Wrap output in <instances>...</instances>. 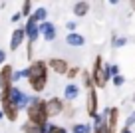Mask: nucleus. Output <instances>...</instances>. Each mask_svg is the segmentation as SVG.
Here are the masks:
<instances>
[{
    "label": "nucleus",
    "mask_w": 135,
    "mask_h": 133,
    "mask_svg": "<svg viewBox=\"0 0 135 133\" xmlns=\"http://www.w3.org/2000/svg\"><path fill=\"white\" fill-rule=\"evenodd\" d=\"M26 79H28V86L32 87L34 93H42L48 86V75H50V68L44 60H32L30 66L26 68Z\"/></svg>",
    "instance_id": "1"
},
{
    "label": "nucleus",
    "mask_w": 135,
    "mask_h": 133,
    "mask_svg": "<svg viewBox=\"0 0 135 133\" xmlns=\"http://www.w3.org/2000/svg\"><path fill=\"white\" fill-rule=\"evenodd\" d=\"M26 115H28L30 121H34V123H48L50 121V117H48V109H46V99L44 97H40L38 93L36 96H30V103L26 105Z\"/></svg>",
    "instance_id": "2"
},
{
    "label": "nucleus",
    "mask_w": 135,
    "mask_h": 133,
    "mask_svg": "<svg viewBox=\"0 0 135 133\" xmlns=\"http://www.w3.org/2000/svg\"><path fill=\"white\" fill-rule=\"evenodd\" d=\"M91 79H93V86L95 87H105L107 82H109V74H107V64L103 62L101 56H95L93 60V66H91Z\"/></svg>",
    "instance_id": "3"
},
{
    "label": "nucleus",
    "mask_w": 135,
    "mask_h": 133,
    "mask_svg": "<svg viewBox=\"0 0 135 133\" xmlns=\"http://www.w3.org/2000/svg\"><path fill=\"white\" fill-rule=\"evenodd\" d=\"M8 99L12 101V103L16 105L18 109H26V105L30 103V96H28L26 92H22L20 87H16V86L10 87V92H8Z\"/></svg>",
    "instance_id": "4"
},
{
    "label": "nucleus",
    "mask_w": 135,
    "mask_h": 133,
    "mask_svg": "<svg viewBox=\"0 0 135 133\" xmlns=\"http://www.w3.org/2000/svg\"><path fill=\"white\" fill-rule=\"evenodd\" d=\"M97 87H89L88 96H85V113L89 117H95L99 113V99H97Z\"/></svg>",
    "instance_id": "5"
},
{
    "label": "nucleus",
    "mask_w": 135,
    "mask_h": 133,
    "mask_svg": "<svg viewBox=\"0 0 135 133\" xmlns=\"http://www.w3.org/2000/svg\"><path fill=\"white\" fill-rule=\"evenodd\" d=\"M68 107V101L60 99V97H50L46 99V109H48V117H58L66 111Z\"/></svg>",
    "instance_id": "6"
},
{
    "label": "nucleus",
    "mask_w": 135,
    "mask_h": 133,
    "mask_svg": "<svg viewBox=\"0 0 135 133\" xmlns=\"http://www.w3.org/2000/svg\"><path fill=\"white\" fill-rule=\"evenodd\" d=\"M0 109H2V111H4V119H8V121H16L18 119V115H20V109L16 107V105L12 103V101L8 99V96L6 97H2V99H0Z\"/></svg>",
    "instance_id": "7"
},
{
    "label": "nucleus",
    "mask_w": 135,
    "mask_h": 133,
    "mask_svg": "<svg viewBox=\"0 0 135 133\" xmlns=\"http://www.w3.org/2000/svg\"><path fill=\"white\" fill-rule=\"evenodd\" d=\"M12 72H14V68L10 64L2 66V70H0V92H10V87H12Z\"/></svg>",
    "instance_id": "8"
},
{
    "label": "nucleus",
    "mask_w": 135,
    "mask_h": 133,
    "mask_svg": "<svg viewBox=\"0 0 135 133\" xmlns=\"http://www.w3.org/2000/svg\"><path fill=\"white\" fill-rule=\"evenodd\" d=\"M46 64H48V68H50V72H54V74H58V75H66V72L70 70V64L64 58H50Z\"/></svg>",
    "instance_id": "9"
},
{
    "label": "nucleus",
    "mask_w": 135,
    "mask_h": 133,
    "mask_svg": "<svg viewBox=\"0 0 135 133\" xmlns=\"http://www.w3.org/2000/svg\"><path fill=\"white\" fill-rule=\"evenodd\" d=\"M24 34H26V40L28 42H36L40 38V28H38V22L34 20L32 16H28V22H26V26H24Z\"/></svg>",
    "instance_id": "10"
},
{
    "label": "nucleus",
    "mask_w": 135,
    "mask_h": 133,
    "mask_svg": "<svg viewBox=\"0 0 135 133\" xmlns=\"http://www.w3.org/2000/svg\"><path fill=\"white\" fill-rule=\"evenodd\" d=\"M38 28H40V36H44V40H46V42L56 40V26L52 24V22L44 20V22H40V24H38Z\"/></svg>",
    "instance_id": "11"
},
{
    "label": "nucleus",
    "mask_w": 135,
    "mask_h": 133,
    "mask_svg": "<svg viewBox=\"0 0 135 133\" xmlns=\"http://www.w3.org/2000/svg\"><path fill=\"white\" fill-rule=\"evenodd\" d=\"M78 96H80V87H78V83H68L66 87H64V101H68V103H72V101L78 99Z\"/></svg>",
    "instance_id": "12"
},
{
    "label": "nucleus",
    "mask_w": 135,
    "mask_h": 133,
    "mask_svg": "<svg viewBox=\"0 0 135 133\" xmlns=\"http://www.w3.org/2000/svg\"><path fill=\"white\" fill-rule=\"evenodd\" d=\"M26 40V34H24V28H16L12 32V38H10V50H18L22 46V42Z\"/></svg>",
    "instance_id": "13"
},
{
    "label": "nucleus",
    "mask_w": 135,
    "mask_h": 133,
    "mask_svg": "<svg viewBox=\"0 0 135 133\" xmlns=\"http://www.w3.org/2000/svg\"><path fill=\"white\" fill-rule=\"evenodd\" d=\"M105 123H107V127H109L113 133L117 131V123H119V109H117V107H109Z\"/></svg>",
    "instance_id": "14"
},
{
    "label": "nucleus",
    "mask_w": 135,
    "mask_h": 133,
    "mask_svg": "<svg viewBox=\"0 0 135 133\" xmlns=\"http://www.w3.org/2000/svg\"><path fill=\"white\" fill-rule=\"evenodd\" d=\"M66 44L72 46V48H81L85 44V38L81 36V34H78V32H70L66 36Z\"/></svg>",
    "instance_id": "15"
},
{
    "label": "nucleus",
    "mask_w": 135,
    "mask_h": 133,
    "mask_svg": "<svg viewBox=\"0 0 135 133\" xmlns=\"http://www.w3.org/2000/svg\"><path fill=\"white\" fill-rule=\"evenodd\" d=\"M46 125V123H44ZM44 125L40 123H34V121H24V125H22V133H46V129H44Z\"/></svg>",
    "instance_id": "16"
},
{
    "label": "nucleus",
    "mask_w": 135,
    "mask_h": 133,
    "mask_svg": "<svg viewBox=\"0 0 135 133\" xmlns=\"http://www.w3.org/2000/svg\"><path fill=\"white\" fill-rule=\"evenodd\" d=\"M74 14H76L78 18H84V16H88V12H89V2H85V0H80V2H76L74 4Z\"/></svg>",
    "instance_id": "17"
},
{
    "label": "nucleus",
    "mask_w": 135,
    "mask_h": 133,
    "mask_svg": "<svg viewBox=\"0 0 135 133\" xmlns=\"http://www.w3.org/2000/svg\"><path fill=\"white\" fill-rule=\"evenodd\" d=\"M72 133H93V125L91 123H74Z\"/></svg>",
    "instance_id": "18"
},
{
    "label": "nucleus",
    "mask_w": 135,
    "mask_h": 133,
    "mask_svg": "<svg viewBox=\"0 0 135 133\" xmlns=\"http://www.w3.org/2000/svg\"><path fill=\"white\" fill-rule=\"evenodd\" d=\"M30 16H32L34 20H36V22L40 24V22H44V20L48 18V10L42 6V8H36V10H32V14H30Z\"/></svg>",
    "instance_id": "19"
},
{
    "label": "nucleus",
    "mask_w": 135,
    "mask_h": 133,
    "mask_svg": "<svg viewBox=\"0 0 135 133\" xmlns=\"http://www.w3.org/2000/svg\"><path fill=\"white\" fill-rule=\"evenodd\" d=\"M44 129H46V133H68L66 127H62V125H56V123H52V121H48V123L44 125Z\"/></svg>",
    "instance_id": "20"
},
{
    "label": "nucleus",
    "mask_w": 135,
    "mask_h": 133,
    "mask_svg": "<svg viewBox=\"0 0 135 133\" xmlns=\"http://www.w3.org/2000/svg\"><path fill=\"white\" fill-rule=\"evenodd\" d=\"M81 82H84V87H85V89L95 87V86H93V79H91V72H88V70H81Z\"/></svg>",
    "instance_id": "21"
},
{
    "label": "nucleus",
    "mask_w": 135,
    "mask_h": 133,
    "mask_svg": "<svg viewBox=\"0 0 135 133\" xmlns=\"http://www.w3.org/2000/svg\"><path fill=\"white\" fill-rule=\"evenodd\" d=\"M20 14H22V18H28L30 14H32V0H24V2H22Z\"/></svg>",
    "instance_id": "22"
},
{
    "label": "nucleus",
    "mask_w": 135,
    "mask_h": 133,
    "mask_svg": "<svg viewBox=\"0 0 135 133\" xmlns=\"http://www.w3.org/2000/svg\"><path fill=\"white\" fill-rule=\"evenodd\" d=\"M125 44H127V38H123V36H113V40H111L113 48H123Z\"/></svg>",
    "instance_id": "23"
},
{
    "label": "nucleus",
    "mask_w": 135,
    "mask_h": 133,
    "mask_svg": "<svg viewBox=\"0 0 135 133\" xmlns=\"http://www.w3.org/2000/svg\"><path fill=\"white\" fill-rule=\"evenodd\" d=\"M80 74H81V70H80V68H78V66H70V70L66 72L68 79H76V78H78V75H80Z\"/></svg>",
    "instance_id": "24"
},
{
    "label": "nucleus",
    "mask_w": 135,
    "mask_h": 133,
    "mask_svg": "<svg viewBox=\"0 0 135 133\" xmlns=\"http://www.w3.org/2000/svg\"><path fill=\"white\" fill-rule=\"evenodd\" d=\"M26 74H28L26 70H14L12 72V83H16V82H20L22 78H26Z\"/></svg>",
    "instance_id": "25"
},
{
    "label": "nucleus",
    "mask_w": 135,
    "mask_h": 133,
    "mask_svg": "<svg viewBox=\"0 0 135 133\" xmlns=\"http://www.w3.org/2000/svg\"><path fill=\"white\" fill-rule=\"evenodd\" d=\"M107 74H109V78L121 74V72H119V66H117V64H107Z\"/></svg>",
    "instance_id": "26"
},
{
    "label": "nucleus",
    "mask_w": 135,
    "mask_h": 133,
    "mask_svg": "<svg viewBox=\"0 0 135 133\" xmlns=\"http://www.w3.org/2000/svg\"><path fill=\"white\" fill-rule=\"evenodd\" d=\"M111 82H113L115 87H121L123 83H125V78H123L121 74H117V75H113V78H111Z\"/></svg>",
    "instance_id": "27"
},
{
    "label": "nucleus",
    "mask_w": 135,
    "mask_h": 133,
    "mask_svg": "<svg viewBox=\"0 0 135 133\" xmlns=\"http://www.w3.org/2000/svg\"><path fill=\"white\" fill-rule=\"evenodd\" d=\"M131 125H135V111H133V113H131V115L125 119V127H131Z\"/></svg>",
    "instance_id": "28"
},
{
    "label": "nucleus",
    "mask_w": 135,
    "mask_h": 133,
    "mask_svg": "<svg viewBox=\"0 0 135 133\" xmlns=\"http://www.w3.org/2000/svg\"><path fill=\"white\" fill-rule=\"evenodd\" d=\"M66 28L70 30V32H76V28H78V24L76 22H66Z\"/></svg>",
    "instance_id": "29"
},
{
    "label": "nucleus",
    "mask_w": 135,
    "mask_h": 133,
    "mask_svg": "<svg viewBox=\"0 0 135 133\" xmlns=\"http://www.w3.org/2000/svg\"><path fill=\"white\" fill-rule=\"evenodd\" d=\"M20 18H22V14H20V12L12 14V22H14V24H16V22H20Z\"/></svg>",
    "instance_id": "30"
},
{
    "label": "nucleus",
    "mask_w": 135,
    "mask_h": 133,
    "mask_svg": "<svg viewBox=\"0 0 135 133\" xmlns=\"http://www.w3.org/2000/svg\"><path fill=\"white\" fill-rule=\"evenodd\" d=\"M4 60H6V52L0 50V64H4Z\"/></svg>",
    "instance_id": "31"
},
{
    "label": "nucleus",
    "mask_w": 135,
    "mask_h": 133,
    "mask_svg": "<svg viewBox=\"0 0 135 133\" xmlns=\"http://www.w3.org/2000/svg\"><path fill=\"white\" fill-rule=\"evenodd\" d=\"M119 133H133V131H131V127H123Z\"/></svg>",
    "instance_id": "32"
},
{
    "label": "nucleus",
    "mask_w": 135,
    "mask_h": 133,
    "mask_svg": "<svg viewBox=\"0 0 135 133\" xmlns=\"http://www.w3.org/2000/svg\"><path fill=\"white\" fill-rule=\"evenodd\" d=\"M109 4H113V6H115V4H119V0H109Z\"/></svg>",
    "instance_id": "33"
},
{
    "label": "nucleus",
    "mask_w": 135,
    "mask_h": 133,
    "mask_svg": "<svg viewBox=\"0 0 135 133\" xmlns=\"http://www.w3.org/2000/svg\"><path fill=\"white\" fill-rule=\"evenodd\" d=\"M4 119V111H2V109H0V121Z\"/></svg>",
    "instance_id": "34"
},
{
    "label": "nucleus",
    "mask_w": 135,
    "mask_h": 133,
    "mask_svg": "<svg viewBox=\"0 0 135 133\" xmlns=\"http://www.w3.org/2000/svg\"><path fill=\"white\" fill-rule=\"evenodd\" d=\"M131 8H133V12H135V0H131Z\"/></svg>",
    "instance_id": "35"
},
{
    "label": "nucleus",
    "mask_w": 135,
    "mask_h": 133,
    "mask_svg": "<svg viewBox=\"0 0 135 133\" xmlns=\"http://www.w3.org/2000/svg\"><path fill=\"white\" fill-rule=\"evenodd\" d=\"M133 101H135V93H133Z\"/></svg>",
    "instance_id": "36"
},
{
    "label": "nucleus",
    "mask_w": 135,
    "mask_h": 133,
    "mask_svg": "<svg viewBox=\"0 0 135 133\" xmlns=\"http://www.w3.org/2000/svg\"><path fill=\"white\" fill-rule=\"evenodd\" d=\"M32 2H34V0H32ZM36 2H40V0H36Z\"/></svg>",
    "instance_id": "37"
},
{
    "label": "nucleus",
    "mask_w": 135,
    "mask_h": 133,
    "mask_svg": "<svg viewBox=\"0 0 135 133\" xmlns=\"http://www.w3.org/2000/svg\"><path fill=\"white\" fill-rule=\"evenodd\" d=\"M93 133H99V131H93Z\"/></svg>",
    "instance_id": "38"
}]
</instances>
